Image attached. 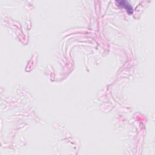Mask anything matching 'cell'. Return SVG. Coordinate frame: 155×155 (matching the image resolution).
Returning a JSON list of instances; mask_svg holds the SVG:
<instances>
[{"mask_svg":"<svg viewBox=\"0 0 155 155\" xmlns=\"http://www.w3.org/2000/svg\"><path fill=\"white\" fill-rule=\"evenodd\" d=\"M117 5L121 7L125 8L129 14L133 13V8L130 4L126 1H116Z\"/></svg>","mask_w":155,"mask_h":155,"instance_id":"obj_1","label":"cell"}]
</instances>
